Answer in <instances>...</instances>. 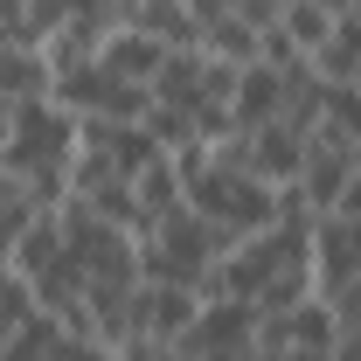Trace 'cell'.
Segmentation results:
<instances>
[{
    "label": "cell",
    "mask_w": 361,
    "mask_h": 361,
    "mask_svg": "<svg viewBox=\"0 0 361 361\" xmlns=\"http://www.w3.org/2000/svg\"><path fill=\"white\" fill-rule=\"evenodd\" d=\"M202 361H243V355H202Z\"/></svg>",
    "instance_id": "cell-20"
},
{
    "label": "cell",
    "mask_w": 361,
    "mask_h": 361,
    "mask_svg": "<svg viewBox=\"0 0 361 361\" xmlns=\"http://www.w3.org/2000/svg\"><path fill=\"white\" fill-rule=\"evenodd\" d=\"M229 236L216 223H202L195 209H174L167 223L139 229V271L153 278V285H195L202 292V278L223 264Z\"/></svg>",
    "instance_id": "cell-1"
},
{
    "label": "cell",
    "mask_w": 361,
    "mask_h": 361,
    "mask_svg": "<svg viewBox=\"0 0 361 361\" xmlns=\"http://www.w3.org/2000/svg\"><path fill=\"white\" fill-rule=\"evenodd\" d=\"M0 97L7 104H42L49 97V63L35 42H7L0 49Z\"/></svg>",
    "instance_id": "cell-9"
},
{
    "label": "cell",
    "mask_w": 361,
    "mask_h": 361,
    "mask_svg": "<svg viewBox=\"0 0 361 361\" xmlns=\"http://www.w3.org/2000/svg\"><path fill=\"white\" fill-rule=\"evenodd\" d=\"M326 306H334V326L341 334H361V278H341L334 292H319Z\"/></svg>",
    "instance_id": "cell-14"
},
{
    "label": "cell",
    "mask_w": 361,
    "mask_h": 361,
    "mask_svg": "<svg viewBox=\"0 0 361 361\" xmlns=\"http://www.w3.org/2000/svg\"><path fill=\"white\" fill-rule=\"evenodd\" d=\"M153 104H180V111L202 104V49H167V63L153 77Z\"/></svg>",
    "instance_id": "cell-10"
},
{
    "label": "cell",
    "mask_w": 361,
    "mask_h": 361,
    "mask_svg": "<svg viewBox=\"0 0 361 361\" xmlns=\"http://www.w3.org/2000/svg\"><path fill=\"white\" fill-rule=\"evenodd\" d=\"M334 216H341V223H361V167L348 174V188H341V202H334Z\"/></svg>",
    "instance_id": "cell-15"
},
{
    "label": "cell",
    "mask_w": 361,
    "mask_h": 361,
    "mask_svg": "<svg viewBox=\"0 0 361 361\" xmlns=\"http://www.w3.org/2000/svg\"><path fill=\"white\" fill-rule=\"evenodd\" d=\"M285 348H306V355H334L341 348V326H334V306L326 299H306V306H292L285 313Z\"/></svg>",
    "instance_id": "cell-11"
},
{
    "label": "cell",
    "mask_w": 361,
    "mask_h": 361,
    "mask_svg": "<svg viewBox=\"0 0 361 361\" xmlns=\"http://www.w3.org/2000/svg\"><path fill=\"white\" fill-rule=\"evenodd\" d=\"M229 118H236V133H257V126H271V118H285V70H271V63H250V70L236 77Z\"/></svg>",
    "instance_id": "cell-7"
},
{
    "label": "cell",
    "mask_w": 361,
    "mask_h": 361,
    "mask_svg": "<svg viewBox=\"0 0 361 361\" xmlns=\"http://www.w3.org/2000/svg\"><path fill=\"white\" fill-rule=\"evenodd\" d=\"M146 361H202V355H188V348H153Z\"/></svg>",
    "instance_id": "cell-18"
},
{
    "label": "cell",
    "mask_w": 361,
    "mask_h": 361,
    "mask_svg": "<svg viewBox=\"0 0 361 361\" xmlns=\"http://www.w3.org/2000/svg\"><path fill=\"white\" fill-rule=\"evenodd\" d=\"M334 28H341V21H334L319 0H285V35L299 42V56H313L319 42H334Z\"/></svg>",
    "instance_id": "cell-13"
},
{
    "label": "cell",
    "mask_w": 361,
    "mask_h": 361,
    "mask_svg": "<svg viewBox=\"0 0 361 361\" xmlns=\"http://www.w3.org/2000/svg\"><path fill=\"white\" fill-rule=\"evenodd\" d=\"M202 319V292L195 285H139V341L146 348H180L188 326Z\"/></svg>",
    "instance_id": "cell-3"
},
{
    "label": "cell",
    "mask_w": 361,
    "mask_h": 361,
    "mask_svg": "<svg viewBox=\"0 0 361 361\" xmlns=\"http://www.w3.org/2000/svg\"><path fill=\"white\" fill-rule=\"evenodd\" d=\"M319 7H326L334 21H348V14H355V0H319Z\"/></svg>",
    "instance_id": "cell-19"
},
{
    "label": "cell",
    "mask_w": 361,
    "mask_h": 361,
    "mask_svg": "<svg viewBox=\"0 0 361 361\" xmlns=\"http://www.w3.org/2000/svg\"><path fill=\"white\" fill-rule=\"evenodd\" d=\"M111 77H126V84H139V90H153V77H160V63H167V42L160 35H146V28H118L111 42H104V56H97Z\"/></svg>",
    "instance_id": "cell-8"
},
{
    "label": "cell",
    "mask_w": 361,
    "mask_h": 361,
    "mask_svg": "<svg viewBox=\"0 0 361 361\" xmlns=\"http://www.w3.org/2000/svg\"><path fill=\"white\" fill-rule=\"evenodd\" d=\"M118 7H126V21H133V0H118Z\"/></svg>",
    "instance_id": "cell-21"
},
{
    "label": "cell",
    "mask_w": 361,
    "mask_h": 361,
    "mask_svg": "<svg viewBox=\"0 0 361 361\" xmlns=\"http://www.w3.org/2000/svg\"><path fill=\"white\" fill-rule=\"evenodd\" d=\"M306 146H313V139L299 133V126L271 118V126H257V133H250V174L264 180V188H292V180H299V167H306Z\"/></svg>",
    "instance_id": "cell-4"
},
{
    "label": "cell",
    "mask_w": 361,
    "mask_h": 361,
    "mask_svg": "<svg viewBox=\"0 0 361 361\" xmlns=\"http://www.w3.org/2000/svg\"><path fill=\"white\" fill-rule=\"evenodd\" d=\"M133 209H139V229H153V223H167L174 209H188V174H180L174 153H153L133 174Z\"/></svg>",
    "instance_id": "cell-6"
},
{
    "label": "cell",
    "mask_w": 361,
    "mask_h": 361,
    "mask_svg": "<svg viewBox=\"0 0 361 361\" xmlns=\"http://www.w3.org/2000/svg\"><path fill=\"white\" fill-rule=\"evenodd\" d=\"M334 361H361V334H341V348H334Z\"/></svg>",
    "instance_id": "cell-17"
},
{
    "label": "cell",
    "mask_w": 361,
    "mask_h": 361,
    "mask_svg": "<svg viewBox=\"0 0 361 361\" xmlns=\"http://www.w3.org/2000/svg\"><path fill=\"white\" fill-rule=\"evenodd\" d=\"M361 160L348 153V146H326V139H313L306 146V167H299V202L313 209V216H334V202H341V188H348V174H355Z\"/></svg>",
    "instance_id": "cell-5"
},
{
    "label": "cell",
    "mask_w": 361,
    "mask_h": 361,
    "mask_svg": "<svg viewBox=\"0 0 361 361\" xmlns=\"http://www.w3.org/2000/svg\"><path fill=\"white\" fill-rule=\"evenodd\" d=\"M188 209H195L202 223H216L229 243H236V236H257V229L278 223V188H264L257 174H243V167L202 160V167L188 174Z\"/></svg>",
    "instance_id": "cell-2"
},
{
    "label": "cell",
    "mask_w": 361,
    "mask_h": 361,
    "mask_svg": "<svg viewBox=\"0 0 361 361\" xmlns=\"http://www.w3.org/2000/svg\"><path fill=\"white\" fill-rule=\"evenodd\" d=\"M202 56H209V63H236V70H250V63H257V28H243V21H236V14H223V21H209V28H202Z\"/></svg>",
    "instance_id": "cell-12"
},
{
    "label": "cell",
    "mask_w": 361,
    "mask_h": 361,
    "mask_svg": "<svg viewBox=\"0 0 361 361\" xmlns=\"http://www.w3.org/2000/svg\"><path fill=\"white\" fill-rule=\"evenodd\" d=\"M188 14L209 28V21H223V14H236V0H188Z\"/></svg>",
    "instance_id": "cell-16"
}]
</instances>
